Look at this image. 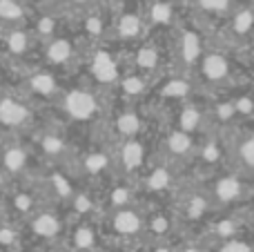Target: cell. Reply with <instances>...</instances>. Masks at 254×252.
Returning a JSON list of instances; mask_svg holds the SVG:
<instances>
[{
  "instance_id": "1",
  "label": "cell",
  "mask_w": 254,
  "mask_h": 252,
  "mask_svg": "<svg viewBox=\"0 0 254 252\" xmlns=\"http://www.w3.org/2000/svg\"><path fill=\"white\" fill-rule=\"evenodd\" d=\"M61 110L74 123H92L101 114V98L89 87H71L61 94Z\"/></svg>"
},
{
  "instance_id": "2",
  "label": "cell",
  "mask_w": 254,
  "mask_h": 252,
  "mask_svg": "<svg viewBox=\"0 0 254 252\" xmlns=\"http://www.w3.org/2000/svg\"><path fill=\"white\" fill-rule=\"evenodd\" d=\"M27 230L31 232V237H36L43 244H54V241H61L67 235L69 221L58 210L38 208L27 219Z\"/></svg>"
},
{
  "instance_id": "3",
  "label": "cell",
  "mask_w": 254,
  "mask_h": 252,
  "mask_svg": "<svg viewBox=\"0 0 254 252\" xmlns=\"http://www.w3.org/2000/svg\"><path fill=\"white\" fill-rule=\"evenodd\" d=\"M34 121V110L22 96L11 92H0V127L4 132L25 129Z\"/></svg>"
},
{
  "instance_id": "4",
  "label": "cell",
  "mask_w": 254,
  "mask_h": 252,
  "mask_svg": "<svg viewBox=\"0 0 254 252\" xmlns=\"http://www.w3.org/2000/svg\"><path fill=\"white\" fill-rule=\"evenodd\" d=\"M34 156H36L34 147L22 143L20 138L11 136L0 147V168H2L4 174H9V177H13V179L22 177V174L29 172Z\"/></svg>"
},
{
  "instance_id": "5",
  "label": "cell",
  "mask_w": 254,
  "mask_h": 252,
  "mask_svg": "<svg viewBox=\"0 0 254 252\" xmlns=\"http://www.w3.org/2000/svg\"><path fill=\"white\" fill-rule=\"evenodd\" d=\"M205 52V36L196 25H183L176 38V56L183 67H196Z\"/></svg>"
},
{
  "instance_id": "6",
  "label": "cell",
  "mask_w": 254,
  "mask_h": 252,
  "mask_svg": "<svg viewBox=\"0 0 254 252\" xmlns=\"http://www.w3.org/2000/svg\"><path fill=\"white\" fill-rule=\"evenodd\" d=\"M89 74L94 83L101 87H112L121 78V65L119 58L105 47H96L89 56Z\"/></svg>"
},
{
  "instance_id": "7",
  "label": "cell",
  "mask_w": 254,
  "mask_h": 252,
  "mask_svg": "<svg viewBox=\"0 0 254 252\" xmlns=\"http://www.w3.org/2000/svg\"><path fill=\"white\" fill-rule=\"evenodd\" d=\"M196 69L207 85H221L232 78V61L228 58V54L219 49L203 52L201 61L196 63Z\"/></svg>"
},
{
  "instance_id": "8",
  "label": "cell",
  "mask_w": 254,
  "mask_h": 252,
  "mask_svg": "<svg viewBox=\"0 0 254 252\" xmlns=\"http://www.w3.org/2000/svg\"><path fill=\"white\" fill-rule=\"evenodd\" d=\"M114 161L121 172L127 174V177L140 172L147 165V145H145V141H140V136L123 138L119 145V152L114 154Z\"/></svg>"
},
{
  "instance_id": "9",
  "label": "cell",
  "mask_w": 254,
  "mask_h": 252,
  "mask_svg": "<svg viewBox=\"0 0 254 252\" xmlns=\"http://www.w3.org/2000/svg\"><path fill=\"white\" fill-rule=\"evenodd\" d=\"M107 228L119 239H134L140 232H145V217L136 208L127 205V208L112 210L110 219H107Z\"/></svg>"
},
{
  "instance_id": "10",
  "label": "cell",
  "mask_w": 254,
  "mask_h": 252,
  "mask_svg": "<svg viewBox=\"0 0 254 252\" xmlns=\"http://www.w3.org/2000/svg\"><path fill=\"white\" fill-rule=\"evenodd\" d=\"M40 203H43L40 194L29 186H13V190L9 194H4V208H7V212H11L20 221H27L36 210L43 208Z\"/></svg>"
},
{
  "instance_id": "11",
  "label": "cell",
  "mask_w": 254,
  "mask_h": 252,
  "mask_svg": "<svg viewBox=\"0 0 254 252\" xmlns=\"http://www.w3.org/2000/svg\"><path fill=\"white\" fill-rule=\"evenodd\" d=\"M116 161L114 154L103 147H94V150H87L78 161V172L83 179H89V181H103L107 174L114 170Z\"/></svg>"
},
{
  "instance_id": "12",
  "label": "cell",
  "mask_w": 254,
  "mask_h": 252,
  "mask_svg": "<svg viewBox=\"0 0 254 252\" xmlns=\"http://www.w3.org/2000/svg\"><path fill=\"white\" fill-rule=\"evenodd\" d=\"M34 150L40 156H45L49 163H61V161H65L69 156L71 147L63 132H58V129H45V132H40L36 136Z\"/></svg>"
},
{
  "instance_id": "13",
  "label": "cell",
  "mask_w": 254,
  "mask_h": 252,
  "mask_svg": "<svg viewBox=\"0 0 254 252\" xmlns=\"http://www.w3.org/2000/svg\"><path fill=\"white\" fill-rule=\"evenodd\" d=\"M212 199L221 205H232L246 199V181L239 174L223 172L212 181Z\"/></svg>"
},
{
  "instance_id": "14",
  "label": "cell",
  "mask_w": 254,
  "mask_h": 252,
  "mask_svg": "<svg viewBox=\"0 0 254 252\" xmlns=\"http://www.w3.org/2000/svg\"><path fill=\"white\" fill-rule=\"evenodd\" d=\"M67 248L71 252H96L98 248V232L96 223L92 219H78L74 226L67 230Z\"/></svg>"
},
{
  "instance_id": "15",
  "label": "cell",
  "mask_w": 254,
  "mask_h": 252,
  "mask_svg": "<svg viewBox=\"0 0 254 252\" xmlns=\"http://www.w3.org/2000/svg\"><path fill=\"white\" fill-rule=\"evenodd\" d=\"M61 163H54V168L45 174L43 179V188H45V196L58 201V203H69V199L74 196V192L78 188L74 186V181L69 179V174L63 168H58Z\"/></svg>"
},
{
  "instance_id": "16",
  "label": "cell",
  "mask_w": 254,
  "mask_h": 252,
  "mask_svg": "<svg viewBox=\"0 0 254 252\" xmlns=\"http://www.w3.org/2000/svg\"><path fill=\"white\" fill-rule=\"evenodd\" d=\"M29 96L34 98H43V101H49L54 96H61V83H58L56 74L49 69H36L29 71L25 78V85H22Z\"/></svg>"
},
{
  "instance_id": "17",
  "label": "cell",
  "mask_w": 254,
  "mask_h": 252,
  "mask_svg": "<svg viewBox=\"0 0 254 252\" xmlns=\"http://www.w3.org/2000/svg\"><path fill=\"white\" fill-rule=\"evenodd\" d=\"M172 186H174V170L167 161L154 163L140 179V190L152 196H163L165 192L172 190Z\"/></svg>"
},
{
  "instance_id": "18",
  "label": "cell",
  "mask_w": 254,
  "mask_h": 252,
  "mask_svg": "<svg viewBox=\"0 0 254 252\" xmlns=\"http://www.w3.org/2000/svg\"><path fill=\"white\" fill-rule=\"evenodd\" d=\"M147 29V22H145V16L140 11H131V9H125L119 16L112 20V34L119 40H125V43H134V40H140V36Z\"/></svg>"
},
{
  "instance_id": "19",
  "label": "cell",
  "mask_w": 254,
  "mask_h": 252,
  "mask_svg": "<svg viewBox=\"0 0 254 252\" xmlns=\"http://www.w3.org/2000/svg\"><path fill=\"white\" fill-rule=\"evenodd\" d=\"M163 152H165V156L172 161H181V159H188V156H192L194 152H196V145H194V136L188 132H183V129L179 127H172L170 132L165 134V138H163Z\"/></svg>"
},
{
  "instance_id": "20",
  "label": "cell",
  "mask_w": 254,
  "mask_h": 252,
  "mask_svg": "<svg viewBox=\"0 0 254 252\" xmlns=\"http://www.w3.org/2000/svg\"><path fill=\"white\" fill-rule=\"evenodd\" d=\"M45 63L49 67H65L67 63H71L76 58V43L69 36H54L52 40H47L45 45Z\"/></svg>"
},
{
  "instance_id": "21",
  "label": "cell",
  "mask_w": 254,
  "mask_h": 252,
  "mask_svg": "<svg viewBox=\"0 0 254 252\" xmlns=\"http://www.w3.org/2000/svg\"><path fill=\"white\" fill-rule=\"evenodd\" d=\"M143 16L145 22L154 29H167L176 20V4L174 0H149Z\"/></svg>"
},
{
  "instance_id": "22",
  "label": "cell",
  "mask_w": 254,
  "mask_h": 252,
  "mask_svg": "<svg viewBox=\"0 0 254 252\" xmlns=\"http://www.w3.org/2000/svg\"><path fill=\"white\" fill-rule=\"evenodd\" d=\"M207 116H210V112L205 107L196 105V103H183L179 107V114H176V127L196 136L203 129V125L207 123Z\"/></svg>"
},
{
  "instance_id": "23",
  "label": "cell",
  "mask_w": 254,
  "mask_h": 252,
  "mask_svg": "<svg viewBox=\"0 0 254 252\" xmlns=\"http://www.w3.org/2000/svg\"><path fill=\"white\" fill-rule=\"evenodd\" d=\"M2 43H4V49H7L9 56L25 58L27 54L34 49L36 36L31 34V29H25V25L22 27H9V29L4 31Z\"/></svg>"
},
{
  "instance_id": "24",
  "label": "cell",
  "mask_w": 254,
  "mask_h": 252,
  "mask_svg": "<svg viewBox=\"0 0 254 252\" xmlns=\"http://www.w3.org/2000/svg\"><path fill=\"white\" fill-rule=\"evenodd\" d=\"M228 31L234 40H252L254 38V4H243L232 11Z\"/></svg>"
},
{
  "instance_id": "25",
  "label": "cell",
  "mask_w": 254,
  "mask_h": 252,
  "mask_svg": "<svg viewBox=\"0 0 254 252\" xmlns=\"http://www.w3.org/2000/svg\"><path fill=\"white\" fill-rule=\"evenodd\" d=\"M112 129L116 132V136L123 141V138H134L140 136L143 132V116L134 110V107H123L119 114L112 121Z\"/></svg>"
},
{
  "instance_id": "26",
  "label": "cell",
  "mask_w": 254,
  "mask_h": 252,
  "mask_svg": "<svg viewBox=\"0 0 254 252\" xmlns=\"http://www.w3.org/2000/svg\"><path fill=\"white\" fill-rule=\"evenodd\" d=\"M194 89V83L185 76H167L161 85H158V96L163 101H174V103H181V101H188L190 94Z\"/></svg>"
},
{
  "instance_id": "27",
  "label": "cell",
  "mask_w": 254,
  "mask_h": 252,
  "mask_svg": "<svg viewBox=\"0 0 254 252\" xmlns=\"http://www.w3.org/2000/svg\"><path fill=\"white\" fill-rule=\"evenodd\" d=\"M134 196H136V188L127 179H121V181L110 183L105 196H103V203L110 210H119V208H127V205L134 203Z\"/></svg>"
},
{
  "instance_id": "28",
  "label": "cell",
  "mask_w": 254,
  "mask_h": 252,
  "mask_svg": "<svg viewBox=\"0 0 254 252\" xmlns=\"http://www.w3.org/2000/svg\"><path fill=\"white\" fill-rule=\"evenodd\" d=\"M158 65H161V52L154 43L143 40L134 52V71H140L145 76L156 74Z\"/></svg>"
},
{
  "instance_id": "29",
  "label": "cell",
  "mask_w": 254,
  "mask_h": 252,
  "mask_svg": "<svg viewBox=\"0 0 254 252\" xmlns=\"http://www.w3.org/2000/svg\"><path fill=\"white\" fill-rule=\"evenodd\" d=\"M152 85V80H149V76L140 74V71H129V74H121L119 83L114 85L116 89H119V94L127 101H134V98H140L145 92H147V87Z\"/></svg>"
},
{
  "instance_id": "30",
  "label": "cell",
  "mask_w": 254,
  "mask_h": 252,
  "mask_svg": "<svg viewBox=\"0 0 254 252\" xmlns=\"http://www.w3.org/2000/svg\"><path fill=\"white\" fill-rule=\"evenodd\" d=\"M67 208L71 210L76 219H92L98 212V199L89 190H76Z\"/></svg>"
},
{
  "instance_id": "31",
  "label": "cell",
  "mask_w": 254,
  "mask_h": 252,
  "mask_svg": "<svg viewBox=\"0 0 254 252\" xmlns=\"http://www.w3.org/2000/svg\"><path fill=\"white\" fill-rule=\"evenodd\" d=\"M58 27H61V16L52 11H43L34 18L31 22V34L36 36V40H52L54 36H58Z\"/></svg>"
},
{
  "instance_id": "32",
  "label": "cell",
  "mask_w": 254,
  "mask_h": 252,
  "mask_svg": "<svg viewBox=\"0 0 254 252\" xmlns=\"http://www.w3.org/2000/svg\"><path fill=\"white\" fill-rule=\"evenodd\" d=\"M0 22L7 27H22L27 22V7L22 0H0Z\"/></svg>"
},
{
  "instance_id": "33",
  "label": "cell",
  "mask_w": 254,
  "mask_h": 252,
  "mask_svg": "<svg viewBox=\"0 0 254 252\" xmlns=\"http://www.w3.org/2000/svg\"><path fill=\"white\" fill-rule=\"evenodd\" d=\"M110 31V27H107V18L103 16L98 9H87V13L83 16V34L85 38L89 40H101L103 36Z\"/></svg>"
},
{
  "instance_id": "34",
  "label": "cell",
  "mask_w": 254,
  "mask_h": 252,
  "mask_svg": "<svg viewBox=\"0 0 254 252\" xmlns=\"http://www.w3.org/2000/svg\"><path fill=\"white\" fill-rule=\"evenodd\" d=\"M198 161L201 165H210V168H216L223 161V141L219 136H210L198 145Z\"/></svg>"
},
{
  "instance_id": "35",
  "label": "cell",
  "mask_w": 254,
  "mask_h": 252,
  "mask_svg": "<svg viewBox=\"0 0 254 252\" xmlns=\"http://www.w3.org/2000/svg\"><path fill=\"white\" fill-rule=\"evenodd\" d=\"M207 210H210V199H207L205 194L194 192V194H188L183 199L181 212H183V217L188 219V221H201V219L207 214Z\"/></svg>"
},
{
  "instance_id": "36",
  "label": "cell",
  "mask_w": 254,
  "mask_h": 252,
  "mask_svg": "<svg viewBox=\"0 0 254 252\" xmlns=\"http://www.w3.org/2000/svg\"><path fill=\"white\" fill-rule=\"evenodd\" d=\"M145 230L156 239H163L172 232V214L170 212H154L149 217H145Z\"/></svg>"
},
{
  "instance_id": "37",
  "label": "cell",
  "mask_w": 254,
  "mask_h": 252,
  "mask_svg": "<svg viewBox=\"0 0 254 252\" xmlns=\"http://www.w3.org/2000/svg\"><path fill=\"white\" fill-rule=\"evenodd\" d=\"M22 232L18 226H13L11 221H0V248L16 252L20 248Z\"/></svg>"
},
{
  "instance_id": "38",
  "label": "cell",
  "mask_w": 254,
  "mask_h": 252,
  "mask_svg": "<svg viewBox=\"0 0 254 252\" xmlns=\"http://www.w3.org/2000/svg\"><path fill=\"white\" fill-rule=\"evenodd\" d=\"M207 112H210L212 119L219 121L221 125H230V123H234V121L239 119V116H237V110H234L232 98H223V101L214 103V105H212Z\"/></svg>"
},
{
  "instance_id": "39",
  "label": "cell",
  "mask_w": 254,
  "mask_h": 252,
  "mask_svg": "<svg viewBox=\"0 0 254 252\" xmlns=\"http://www.w3.org/2000/svg\"><path fill=\"white\" fill-rule=\"evenodd\" d=\"M239 119H254V89H246L232 96Z\"/></svg>"
},
{
  "instance_id": "40",
  "label": "cell",
  "mask_w": 254,
  "mask_h": 252,
  "mask_svg": "<svg viewBox=\"0 0 254 252\" xmlns=\"http://www.w3.org/2000/svg\"><path fill=\"white\" fill-rule=\"evenodd\" d=\"M239 232H241V221L234 219V217H223V219H219V221L214 223V235L219 237V239H223V241L239 237Z\"/></svg>"
},
{
  "instance_id": "41",
  "label": "cell",
  "mask_w": 254,
  "mask_h": 252,
  "mask_svg": "<svg viewBox=\"0 0 254 252\" xmlns=\"http://www.w3.org/2000/svg\"><path fill=\"white\" fill-rule=\"evenodd\" d=\"M194 2L203 13L210 16H225L234 9V0H194Z\"/></svg>"
},
{
  "instance_id": "42",
  "label": "cell",
  "mask_w": 254,
  "mask_h": 252,
  "mask_svg": "<svg viewBox=\"0 0 254 252\" xmlns=\"http://www.w3.org/2000/svg\"><path fill=\"white\" fill-rule=\"evenodd\" d=\"M237 156H239L243 168H248L254 172V134L243 136L241 141H237Z\"/></svg>"
},
{
  "instance_id": "43",
  "label": "cell",
  "mask_w": 254,
  "mask_h": 252,
  "mask_svg": "<svg viewBox=\"0 0 254 252\" xmlns=\"http://www.w3.org/2000/svg\"><path fill=\"white\" fill-rule=\"evenodd\" d=\"M216 252H252V246L248 244V241L239 239V237H234V239H228L223 241V246H221Z\"/></svg>"
},
{
  "instance_id": "44",
  "label": "cell",
  "mask_w": 254,
  "mask_h": 252,
  "mask_svg": "<svg viewBox=\"0 0 254 252\" xmlns=\"http://www.w3.org/2000/svg\"><path fill=\"white\" fill-rule=\"evenodd\" d=\"M63 2L71 4V7H78V9H92L94 7V0H63Z\"/></svg>"
},
{
  "instance_id": "45",
  "label": "cell",
  "mask_w": 254,
  "mask_h": 252,
  "mask_svg": "<svg viewBox=\"0 0 254 252\" xmlns=\"http://www.w3.org/2000/svg\"><path fill=\"white\" fill-rule=\"evenodd\" d=\"M179 252H203L201 246H194V244H188V246H183Z\"/></svg>"
},
{
  "instance_id": "46",
  "label": "cell",
  "mask_w": 254,
  "mask_h": 252,
  "mask_svg": "<svg viewBox=\"0 0 254 252\" xmlns=\"http://www.w3.org/2000/svg\"><path fill=\"white\" fill-rule=\"evenodd\" d=\"M152 252H174L170 248V246H165V244H158V246H154L152 248Z\"/></svg>"
},
{
  "instance_id": "47",
  "label": "cell",
  "mask_w": 254,
  "mask_h": 252,
  "mask_svg": "<svg viewBox=\"0 0 254 252\" xmlns=\"http://www.w3.org/2000/svg\"><path fill=\"white\" fill-rule=\"evenodd\" d=\"M4 212H7V208H4V196H0V221H2Z\"/></svg>"
},
{
  "instance_id": "48",
  "label": "cell",
  "mask_w": 254,
  "mask_h": 252,
  "mask_svg": "<svg viewBox=\"0 0 254 252\" xmlns=\"http://www.w3.org/2000/svg\"><path fill=\"white\" fill-rule=\"evenodd\" d=\"M2 74H4V61H2V56H0V78H2Z\"/></svg>"
},
{
  "instance_id": "49",
  "label": "cell",
  "mask_w": 254,
  "mask_h": 252,
  "mask_svg": "<svg viewBox=\"0 0 254 252\" xmlns=\"http://www.w3.org/2000/svg\"><path fill=\"white\" fill-rule=\"evenodd\" d=\"M34 252H56V250H52V248H38V250H34Z\"/></svg>"
},
{
  "instance_id": "50",
  "label": "cell",
  "mask_w": 254,
  "mask_h": 252,
  "mask_svg": "<svg viewBox=\"0 0 254 252\" xmlns=\"http://www.w3.org/2000/svg\"><path fill=\"white\" fill-rule=\"evenodd\" d=\"M250 78H252V85H254V69H252V76H250Z\"/></svg>"
},
{
  "instance_id": "51",
  "label": "cell",
  "mask_w": 254,
  "mask_h": 252,
  "mask_svg": "<svg viewBox=\"0 0 254 252\" xmlns=\"http://www.w3.org/2000/svg\"><path fill=\"white\" fill-rule=\"evenodd\" d=\"M0 252H11V250H4V248H0Z\"/></svg>"
},
{
  "instance_id": "52",
  "label": "cell",
  "mask_w": 254,
  "mask_h": 252,
  "mask_svg": "<svg viewBox=\"0 0 254 252\" xmlns=\"http://www.w3.org/2000/svg\"><path fill=\"white\" fill-rule=\"evenodd\" d=\"M252 214H254V203H252Z\"/></svg>"
},
{
  "instance_id": "53",
  "label": "cell",
  "mask_w": 254,
  "mask_h": 252,
  "mask_svg": "<svg viewBox=\"0 0 254 252\" xmlns=\"http://www.w3.org/2000/svg\"><path fill=\"white\" fill-rule=\"evenodd\" d=\"M123 2H129V0H123Z\"/></svg>"
},
{
  "instance_id": "54",
  "label": "cell",
  "mask_w": 254,
  "mask_h": 252,
  "mask_svg": "<svg viewBox=\"0 0 254 252\" xmlns=\"http://www.w3.org/2000/svg\"><path fill=\"white\" fill-rule=\"evenodd\" d=\"M22 2H27V0H22Z\"/></svg>"
}]
</instances>
